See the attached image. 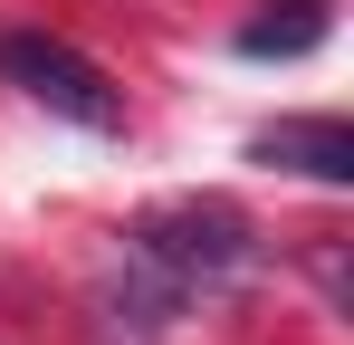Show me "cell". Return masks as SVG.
Instances as JSON below:
<instances>
[{"mask_svg": "<svg viewBox=\"0 0 354 345\" xmlns=\"http://www.w3.org/2000/svg\"><path fill=\"white\" fill-rule=\"evenodd\" d=\"M124 259L173 307H192V297H221L230 278L259 269V230L239 221L230 202H211V192H182V202H153L144 221L124 230Z\"/></svg>", "mask_w": 354, "mask_h": 345, "instance_id": "6da1fadb", "label": "cell"}, {"mask_svg": "<svg viewBox=\"0 0 354 345\" xmlns=\"http://www.w3.org/2000/svg\"><path fill=\"white\" fill-rule=\"evenodd\" d=\"M0 87H19L29 106L67 115V125H86V134H115V125H124V87L86 48L39 39V29H10V39H0Z\"/></svg>", "mask_w": 354, "mask_h": 345, "instance_id": "7a4b0ae2", "label": "cell"}, {"mask_svg": "<svg viewBox=\"0 0 354 345\" xmlns=\"http://www.w3.org/2000/svg\"><path fill=\"white\" fill-rule=\"evenodd\" d=\"M249 163L268 172H306V182H354V125L345 115H278V125H259L249 134Z\"/></svg>", "mask_w": 354, "mask_h": 345, "instance_id": "3957f363", "label": "cell"}, {"mask_svg": "<svg viewBox=\"0 0 354 345\" xmlns=\"http://www.w3.org/2000/svg\"><path fill=\"white\" fill-rule=\"evenodd\" d=\"M326 39V0H268V19L239 29V57H306Z\"/></svg>", "mask_w": 354, "mask_h": 345, "instance_id": "277c9868", "label": "cell"}]
</instances>
